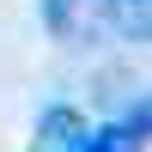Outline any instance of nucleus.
<instances>
[{"label": "nucleus", "instance_id": "5", "mask_svg": "<svg viewBox=\"0 0 152 152\" xmlns=\"http://www.w3.org/2000/svg\"><path fill=\"white\" fill-rule=\"evenodd\" d=\"M128 122H134V128H140V134H146V140H152V97H146V104H140V110H134V116H128Z\"/></svg>", "mask_w": 152, "mask_h": 152}, {"label": "nucleus", "instance_id": "1", "mask_svg": "<svg viewBox=\"0 0 152 152\" xmlns=\"http://www.w3.org/2000/svg\"><path fill=\"white\" fill-rule=\"evenodd\" d=\"M85 140H91V128H85L79 110H67V104L43 110V122H37V152H85Z\"/></svg>", "mask_w": 152, "mask_h": 152}, {"label": "nucleus", "instance_id": "2", "mask_svg": "<svg viewBox=\"0 0 152 152\" xmlns=\"http://www.w3.org/2000/svg\"><path fill=\"white\" fill-rule=\"evenodd\" d=\"M110 24H116L122 37H134V43H152V0H104Z\"/></svg>", "mask_w": 152, "mask_h": 152}, {"label": "nucleus", "instance_id": "4", "mask_svg": "<svg viewBox=\"0 0 152 152\" xmlns=\"http://www.w3.org/2000/svg\"><path fill=\"white\" fill-rule=\"evenodd\" d=\"M43 12H49V31H67V12H73V0H43Z\"/></svg>", "mask_w": 152, "mask_h": 152}, {"label": "nucleus", "instance_id": "3", "mask_svg": "<svg viewBox=\"0 0 152 152\" xmlns=\"http://www.w3.org/2000/svg\"><path fill=\"white\" fill-rule=\"evenodd\" d=\"M140 146H146V134L134 128L128 116L110 122V128H91V140H85V152H140Z\"/></svg>", "mask_w": 152, "mask_h": 152}]
</instances>
